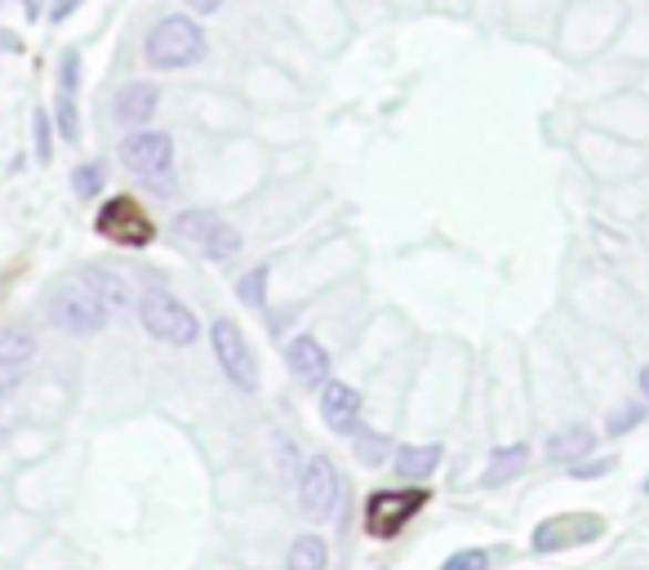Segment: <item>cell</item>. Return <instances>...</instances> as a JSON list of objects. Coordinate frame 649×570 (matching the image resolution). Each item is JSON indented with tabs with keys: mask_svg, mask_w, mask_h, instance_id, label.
<instances>
[{
	"mask_svg": "<svg viewBox=\"0 0 649 570\" xmlns=\"http://www.w3.org/2000/svg\"><path fill=\"white\" fill-rule=\"evenodd\" d=\"M138 322H143V330L152 335V339H161V344H196V335H200V322H196V313L183 304V299H174L165 285H147L143 291V299H138Z\"/></svg>",
	"mask_w": 649,
	"mask_h": 570,
	"instance_id": "cell-3",
	"label": "cell"
},
{
	"mask_svg": "<svg viewBox=\"0 0 649 570\" xmlns=\"http://www.w3.org/2000/svg\"><path fill=\"white\" fill-rule=\"evenodd\" d=\"M174 236L187 241V245H196V250H200L205 258H214V263H227V258H236V254L245 250L240 232H236L227 218L209 214V210H183V214L174 218Z\"/></svg>",
	"mask_w": 649,
	"mask_h": 570,
	"instance_id": "cell-5",
	"label": "cell"
},
{
	"mask_svg": "<svg viewBox=\"0 0 649 570\" xmlns=\"http://www.w3.org/2000/svg\"><path fill=\"white\" fill-rule=\"evenodd\" d=\"M94 227H99V236H107L112 245H125V250H138V245H147L152 241V218L130 201V196H112L103 210H99V218H94Z\"/></svg>",
	"mask_w": 649,
	"mask_h": 570,
	"instance_id": "cell-9",
	"label": "cell"
},
{
	"mask_svg": "<svg viewBox=\"0 0 649 570\" xmlns=\"http://www.w3.org/2000/svg\"><path fill=\"white\" fill-rule=\"evenodd\" d=\"M289 370H293L302 384L320 388L324 379H330V353H324V344H320V339L298 335V339L289 344Z\"/></svg>",
	"mask_w": 649,
	"mask_h": 570,
	"instance_id": "cell-13",
	"label": "cell"
},
{
	"mask_svg": "<svg viewBox=\"0 0 649 570\" xmlns=\"http://www.w3.org/2000/svg\"><path fill=\"white\" fill-rule=\"evenodd\" d=\"M320 388H324L320 393L324 424H330L334 432H343V437H352L357 432V419H361V393L352 384H339V379H324Z\"/></svg>",
	"mask_w": 649,
	"mask_h": 570,
	"instance_id": "cell-11",
	"label": "cell"
},
{
	"mask_svg": "<svg viewBox=\"0 0 649 570\" xmlns=\"http://www.w3.org/2000/svg\"><path fill=\"white\" fill-rule=\"evenodd\" d=\"M19 379H23V375H10V370H0V401H6V397H10L14 388H19Z\"/></svg>",
	"mask_w": 649,
	"mask_h": 570,
	"instance_id": "cell-30",
	"label": "cell"
},
{
	"mask_svg": "<svg viewBox=\"0 0 649 570\" xmlns=\"http://www.w3.org/2000/svg\"><path fill=\"white\" fill-rule=\"evenodd\" d=\"M156 103H161V90H156L152 81H130V85L116 90V99H112V116H116L121 125L143 130V125L156 116Z\"/></svg>",
	"mask_w": 649,
	"mask_h": 570,
	"instance_id": "cell-12",
	"label": "cell"
},
{
	"mask_svg": "<svg viewBox=\"0 0 649 570\" xmlns=\"http://www.w3.org/2000/svg\"><path fill=\"white\" fill-rule=\"evenodd\" d=\"M427 503V490L423 486H410V490H374L370 503H365V530L374 539H392L396 530L410 526V517H419Z\"/></svg>",
	"mask_w": 649,
	"mask_h": 570,
	"instance_id": "cell-7",
	"label": "cell"
},
{
	"mask_svg": "<svg viewBox=\"0 0 649 570\" xmlns=\"http://www.w3.org/2000/svg\"><path fill=\"white\" fill-rule=\"evenodd\" d=\"M209 344H214V357H218V370L240 388V393H254L258 388V362L240 335V326L231 317H218L209 326Z\"/></svg>",
	"mask_w": 649,
	"mask_h": 570,
	"instance_id": "cell-6",
	"label": "cell"
},
{
	"mask_svg": "<svg viewBox=\"0 0 649 570\" xmlns=\"http://www.w3.org/2000/svg\"><path fill=\"white\" fill-rule=\"evenodd\" d=\"M640 419H645V406H640V401H631V406H622V410H614V415H609L605 432H609V437H622V432H631Z\"/></svg>",
	"mask_w": 649,
	"mask_h": 570,
	"instance_id": "cell-25",
	"label": "cell"
},
{
	"mask_svg": "<svg viewBox=\"0 0 649 570\" xmlns=\"http://www.w3.org/2000/svg\"><path fill=\"white\" fill-rule=\"evenodd\" d=\"M76 90H81V54L68 50V54L59 59V94H72V99H76Z\"/></svg>",
	"mask_w": 649,
	"mask_h": 570,
	"instance_id": "cell-23",
	"label": "cell"
},
{
	"mask_svg": "<svg viewBox=\"0 0 649 570\" xmlns=\"http://www.w3.org/2000/svg\"><path fill=\"white\" fill-rule=\"evenodd\" d=\"M591 446H596V432H591V428H583V424H574V428H560V432L547 441V459L569 468V464L587 459V455H591Z\"/></svg>",
	"mask_w": 649,
	"mask_h": 570,
	"instance_id": "cell-16",
	"label": "cell"
},
{
	"mask_svg": "<svg viewBox=\"0 0 649 570\" xmlns=\"http://www.w3.org/2000/svg\"><path fill=\"white\" fill-rule=\"evenodd\" d=\"M525 464H529V446L525 441H512V446H498L494 455H490V464H485V486H503V481H512V477H521L525 472Z\"/></svg>",
	"mask_w": 649,
	"mask_h": 570,
	"instance_id": "cell-18",
	"label": "cell"
},
{
	"mask_svg": "<svg viewBox=\"0 0 649 570\" xmlns=\"http://www.w3.org/2000/svg\"><path fill=\"white\" fill-rule=\"evenodd\" d=\"M90 291L112 308V313H125L130 308V285H125V272H116V267H107V263H85L81 272H76Z\"/></svg>",
	"mask_w": 649,
	"mask_h": 570,
	"instance_id": "cell-14",
	"label": "cell"
},
{
	"mask_svg": "<svg viewBox=\"0 0 649 570\" xmlns=\"http://www.w3.org/2000/svg\"><path fill=\"white\" fill-rule=\"evenodd\" d=\"M121 161L130 174H138L143 183H152L156 192H174V139L161 130H134L121 139Z\"/></svg>",
	"mask_w": 649,
	"mask_h": 570,
	"instance_id": "cell-4",
	"label": "cell"
},
{
	"mask_svg": "<svg viewBox=\"0 0 649 570\" xmlns=\"http://www.w3.org/2000/svg\"><path fill=\"white\" fill-rule=\"evenodd\" d=\"M441 570H490V552L485 548H459L441 561Z\"/></svg>",
	"mask_w": 649,
	"mask_h": 570,
	"instance_id": "cell-22",
	"label": "cell"
},
{
	"mask_svg": "<svg viewBox=\"0 0 649 570\" xmlns=\"http://www.w3.org/2000/svg\"><path fill=\"white\" fill-rule=\"evenodd\" d=\"M143 59L152 72H178L205 59V28L187 14H165L147 41H143Z\"/></svg>",
	"mask_w": 649,
	"mask_h": 570,
	"instance_id": "cell-1",
	"label": "cell"
},
{
	"mask_svg": "<svg viewBox=\"0 0 649 570\" xmlns=\"http://www.w3.org/2000/svg\"><path fill=\"white\" fill-rule=\"evenodd\" d=\"M187 10H196V14H214V10H223L227 0H183Z\"/></svg>",
	"mask_w": 649,
	"mask_h": 570,
	"instance_id": "cell-29",
	"label": "cell"
},
{
	"mask_svg": "<svg viewBox=\"0 0 649 570\" xmlns=\"http://www.w3.org/2000/svg\"><path fill=\"white\" fill-rule=\"evenodd\" d=\"M37 357V335L28 326H14L0 335V370H10V375H23Z\"/></svg>",
	"mask_w": 649,
	"mask_h": 570,
	"instance_id": "cell-17",
	"label": "cell"
},
{
	"mask_svg": "<svg viewBox=\"0 0 649 570\" xmlns=\"http://www.w3.org/2000/svg\"><path fill=\"white\" fill-rule=\"evenodd\" d=\"M339 495H343V481H339L334 459L330 455H311L302 464V477H298L302 512L307 517H334L339 512Z\"/></svg>",
	"mask_w": 649,
	"mask_h": 570,
	"instance_id": "cell-8",
	"label": "cell"
},
{
	"mask_svg": "<svg viewBox=\"0 0 649 570\" xmlns=\"http://www.w3.org/2000/svg\"><path fill=\"white\" fill-rule=\"evenodd\" d=\"M236 299H240L245 308H262V304H267V263L249 267V272L236 281Z\"/></svg>",
	"mask_w": 649,
	"mask_h": 570,
	"instance_id": "cell-20",
	"label": "cell"
},
{
	"mask_svg": "<svg viewBox=\"0 0 649 570\" xmlns=\"http://www.w3.org/2000/svg\"><path fill=\"white\" fill-rule=\"evenodd\" d=\"M357 455H361L370 468H379V464H383V455H388V437H374V432H365V428H361V437H357Z\"/></svg>",
	"mask_w": 649,
	"mask_h": 570,
	"instance_id": "cell-26",
	"label": "cell"
},
{
	"mask_svg": "<svg viewBox=\"0 0 649 570\" xmlns=\"http://www.w3.org/2000/svg\"><path fill=\"white\" fill-rule=\"evenodd\" d=\"M54 116H59V134L76 143V134H81V116H76V99H72V94H54Z\"/></svg>",
	"mask_w": 649,
	"mask_h": 570,
	"instance_id": "cell-21",
	"label": "cell"
},
{
	"mask_svg": "<svg viewBox=\"0 0 649 570\" xmlns=\"http://www.w3.org/2000/svg\"><path fill=\"white\" fill-rule=\"evenodd\" d=\"M45 317H50L63 335H99L116 313L90 291V285H85L81 276H68V281H59L54 291H50V299H45Z\"/></svg>",
	"mask_w": 649,
	"mask_h": 570,
	"instance_id": "cell-2",
	"label": "cell"
},
{
	"mask_svg": "<svg viewBox=\"0 0 649 570\" xmlns=\"http://www.w3.org/2000/svg\"><path fill=\"white\" fill-rule=\"evenodd\" d=\"M72 187H76V196H99V192H103V165H99V161L81 165V170L72 174Z\"/></svg>",
	"mask_w": 649,
	"mask_h": 570,
	"instance_id": "cell-24",
	"label": "cell"
},
{
	"mask_svg": "<svg viewBox=\"0 0 649 570\" xmlns=\"http://www.w3.org/2000/svg\"><path fill=\"white\" fill-rule=\"evenodd\" d=\"M600 530H605V526H600V517H591V512L552 517V521H543V526L534 530L529 548H534V552H556V548H569V543H591Z\"/></svg>",
	"mask_w": 649,
	"mask_h": 570,
	"instance_id": "cell-10",
	"label": "cell"
},
{
	"mask_svg": "<svg viewBox=\"0 0 649 570\" xmlns=\"http://www.w3.org/2000/svg\"><path fill=\"white\" fill-rule=\"evenodd\" d=\"M289 570H330V548H324L320 535H298L289 543Z\"/></svg>",
	"mask_w": 649,
	"mask_h": 570,
	"instance_id": "cell-19",
	"label": "cell"
},
{
	"mask_svg": "<svg viewBox=\"0 0 649 570\" xmlns=\"http://www.w3.org/2000/svg\"><path fill=\"white\" fill-rule=\"evenodd\" d=\"M392 468L401 481H427L441 468V446H396Z\"/></svg>",
	"mask_w": 649,
	"mask_h": 570,
	"instance_id": "cell-15",
	"label": "cell"
},
{
	"mask_svg": "<svg viewBox=\"0 0 649 570\" xmlns=\"http://www.w3.org/2000/svg\"><path fill=\"white\" fill-rule=\"evenodd\" d=\"M640 393H645V401H649V366L640 370Z\"/></svg>",
	"mask_w": 649,
	"mask_h": 570,
	"instance_id": "cell-31",
	"label": "cell"
},
{
	"mask_svg": "<svg viewBox=\"0 0 649 570\" xmlns=\"http://www.w3.org/2000/svg\"><path fill=\"white\" fill-rule=\"evenodd\" d=\"M645 495H649V477H645Z\"/></svg>",
	"mask_w": 649,
	"mask_h": 570,
	"instance_id": "cell-32",
	"label": "cell"
},
{
	"mask_svg": "<svg viewBox=\"0 0 649 570\" xmlns=\"http://www.w3.org/2000/svg\"><path fill=\"white\" fill-rule=\"evenodd\" d=\"M614 468V459H587V464H569L574 477H605Z\"/></svg>",
	"mask_w": 649,
	"mask_h": 570,
	"instance_id": "cell-28",
	"label": "cell"
},
{
	"mask_svg": "<svg viewBox=\"0 0 649 570\" xmlns=\"http://www.w3.org/2000/svg\"><path fill=\"white\" fill-rule=\"evenodd\" d=\"M32 130H37V161L45 165V161L54 156V143H50V112H45V108H37V116H32Z\"/></svg>",
	"mask_w": 649,
	"mask_h": 570,
	"instance_id": "cell-27",
	"label": "cell"
}]
</instances>
